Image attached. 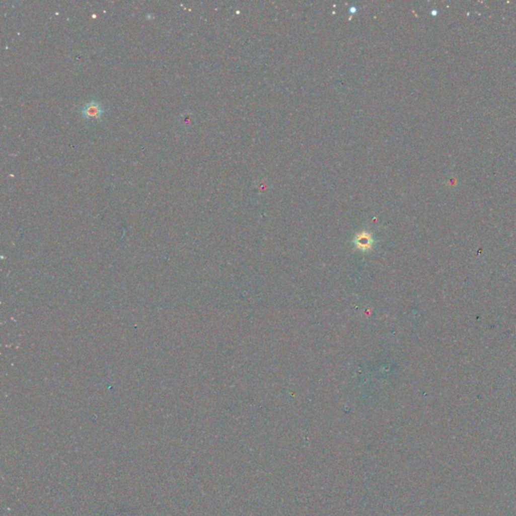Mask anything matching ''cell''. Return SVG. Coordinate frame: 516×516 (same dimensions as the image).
Returning <instances> with one entry per match:
<instances>
[{
  "instance_id": "1",
  "label": "cell",
  "mask_w": 516,
  "mask_h": 516,
  "mask_svg": "<svg viewBox=\"0 0 516 516\" xmlns=\"http://www.w3.org/2000/svg\"><path fill=\"white\" fill-rule=\"evenodd\" d=\"M103 114V108L97 101H91L82 109V115L87 119H98Z\"/></svg>"
}]
</instances>
